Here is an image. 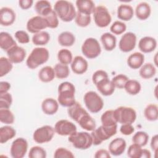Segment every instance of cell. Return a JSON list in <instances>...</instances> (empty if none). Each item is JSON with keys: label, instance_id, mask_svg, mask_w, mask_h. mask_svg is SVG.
Here are the masks:
<instances>
[{"label": "cell", "instance_id": "cell-1", "mask_svg": "<svg viewBox=\"0 0 158 158\" xmlns=\"http://www.w3.org/2000/svg\"><path fill=\"white\" fill-rule=\"evenodd\" d=\"M75 88L73 84L69 81H64L58 86L57 101L63 106L69 107L75 102Z\"/></svg>", "mask_w": 158, "mask_h": 158}, {"label": "cell", "instance_id": "cell-2", "mask_svg": "<svg viewBox=\"0 0 158 158\" xmlns=\"http://www.w3.org/2000/svg\"><path fill=\"white\" fill-rule=\"evenodd\" d=\"M54 10L58 17L65 22H69L75 19L77 11L73 4L68 1H57L54 6Z\"/></svg>", "mask_w": 158, "mask_h": 158}, {"label": "cell", "instance_id": "cell-3", "mask_svg": "<svg viewBox=\"0 0 158 158\" xmlns=\"http://www.w3.org/2000/svg\"><path fill=\"white\" fill-rule=\"evenodd\" d=\"M49 58V51L43 47H37L31 51L26 60L27 66L30 69H35L46 63Z\"/></svg>", "mask_w": 158, "mask_h": 158}, {"label": "cell", "instance_id": "cell-4", "mask_svg": "<svg viewBox=\"0 0 158 158\" xmlns=\"http://www.w3.org/2000/svg\"><path fill=\"white\" fill-rule=\"evenodd\" d=\"M117 125L111 127L101 125L91 131V135L93 138V144L99 145L103 141L107 140L117 133Z\"/></svg>", "mask_w": 158, "mask_h": 158}, {"label": "cell", "instance_id": "cell-5", "mask_svg": "<svg viewBox=\"0 0 158 158\" xmlns=\"http://www.w3.org/2000/svg\"><path fill=\"white\" fill-rule=\"evenodd\" d=\"M68 140L74 148L78 149L85 150L93 145L92 136L86 131H76L69 136Z\"/></svg>", "mask_w": 158, "mask_h": 158}, {"label": "cell", "instance_id": "cell-6", "mask_svg": "<svg viewBox=\"0 0 158 158\" xmlns=\"http://www.w3.org/2000/svg\"><path fill=\"white\" fill-rule=\"evenodd\" d=\"M85 106L91 113H98L102 110L104 106V101L102 98L95 91L86 92L83 97Z\"/></svg>", "mask_w": 158, "mask_h": 158}, {"label": "cell", "instance_id": "cell-7", "mask_svg": "<svg viewBox=\"0 0 158 158\" xmlns=\"http://www.w3.org/2000/svg\"><path fill=\"white\" fill-rule=\"evenodd\" d=\"M114 112L117 123L132 124L136 120V112L132 107L120 106L115 109Z\"/></svg>", "mask_w": 158, "mask_h": 158}, {"label": "cell", "instance_id": "cell-8", "mask_svg": "<svg viewBox=\"0 0 158 158\" xmlns=\"http://www.w3.org/2000/svg\"><path fill=\"white\" fill-rule=\"evenodd\" d=\"M81 52L88 59H94L101 52V48L99 41L94 38H88L81 46Z\"/></svg>", "mask_w": 158, "mask_h": 158}, {"label": "cell", "instance_id": "cell-9", "mask_svg": "<svg viewBox=\"0 0 158 158\" xmlns=\"http://www.w3.org/2000/svg\"><path fill=\"white\" fill-rule=\"evenodd\" d=\"M93 14L95 24L100 28L106 27L111 22L112 17L110 12L104 6H96Z\"/></svg>", "mask_w": 158, "mask_h": 158}, {"label": "cell", "instance_id": "cell-10", "mask_svg": "<svg viewBox=\"0 0 158 158\" xmlns=\"http://www.w3.org/2000/svg\"><path fill=\"white\" fill-rule=\"evenodd\" d=\"M55 133L52 127L46 125L37 128L33 133V138L36 143L43 144L51 141Z\"/></svg>", "mask_w": 158, "mask_h": 158}, {"label": "cell", "instance_id": "cell-11", "mask_svg": "<svg viewBox=\"0 0 158 158\" xmlns=\"http://www.w3.org/2000/svg\"><path fill=\"white\" fill-rule=\"evenodd\" d=\"M27 150V141L23 138H18L12 143L10 153L13 158H22L25 156Z\"/></svg>", "mask_w": 158, "mask_h": 158}, {"label": "cell", "instance_id": "cell-12", "mask_svg": "<svg viewBox=\"0 0 158 158\" xmlns=\"http://www.w3.org/2000/svg\"><path fill=\"white\" fill-rule=\"evenodd\" d=\"M54 128L55 132L60 136H70L77 130L76 125L73 122L65 119L58 120Z\"/></svg>", "mask_w": 158, "mask_h": 158}, {"label": "cell", "instance_id": "cell-13", "mask_svg": "<svg viewBox=\"0 0 158 158\" xmlns=\"http://www.w3.org/2000/svg\"><path fill=\"white\" fill-rule=\"evenodd\" d=\"M136 44V36L134 33L127 32L121 37L118 47L121 51L123 52H128L131 51Z\"/></svg>", "mask_w": 158, "mask_h": 158}, {"label": "cell", "instance_id": "cell-14", "mask_svg": "<svg viewBox=\"0 0 158 158\" xmlns=\"http://www.w3.org/2000/svg\"><path fill=\"white\" fill-rule=\"evenodd\" d=\"M48 28L45 19L40 15H36L30 18L27 23V29L31 33H37Z\"/></svg>", "mask_w": 158, "mask_h": 158}, {"label": "cell", "instance_id": "cell-15", "mask_svg": "<svg viewBox=\"0 0 158 158\" xmlns=\"http://www.w3.org/2000/svg\"><path fill=\"white\" fill-rule=\"evenodd\" d=\"M9 59L13 64H19L23 62L26 57V51L17 45L10 48L6 52Z\"/></svg>", "mask_w": 158, "mask_h": 158}, {"label": "cell", "instance_id": "cell-16", "mask_svg": "<svg viewBox=\"0 0 158 158\" xmlns=\"http://www.w3.org/2000/svg\"><path fill=\"white\" fill-rule=\"evenodd\" d=\"M127 146L125 140L122 138H116L114 139L109 144V152L114 156L122 155Z\"/></svg>", "mask_w": 158, "mask_h": 158}, {"label": "cell", "instance_id": "cell-17", "mask_svg": "<svg viewBox=\"0 0 158 158\" xmlns=\"http://www.w3.org/2000/svg\"><path fill=\"white\" fill-rule=\"evenodd\" d=\"M16 15L14 10L10 7H4L0 10V23L2 26H10L14 23Z\"/></svg>", "mask_w": 158, "mask_h": 158}, {"label": "cell", "instance_id": "cell-18", "mask_svg": "<svg viewBox=\"0 0 158 158\" xmlns=\"http://www.w3.org/2000/svg\"><path fill=\"white\" fill-rule=\"evenodd\" d=\"M70 64L73 72L78 75H81L85 73L88 68L87 60L81 56H75Z\"/></svg>", "mask_w": 158, "mask_h": 158}, {"label": "cell", "instance_id": "cell-19", "mask_svg": "<svg viewBox=\"0 0 158 158\" xmlns=\"http://www.w3.org/2000/svg\"><path fill=\"white\" fill-rule=\"evenodd\" d=\"M157 47L156 40L151 36H144L138 43V48L143 53H149L156 49Z\"/></svg>", "mask_w": 158, "mask_h": 158}, {"label": "cell", "instance_id": "cell-20", "mask_svg": "<svg viewBox=\"0 0 158 158\" xmlns=\"http://www.w3.org/2000/svg\"><path fill=\"white\" fill-rule=\"evenodd\" d=\"M41 109L46 115H54L59 109V102L53 98H46L44 99L41 103Z\"/></svg>", "mask_w": 158, "mask_h": 158}, {"label": "cell", "instance_id": "cell-21", "mask_svg": "<svg viewBox=\"0 0 158 158\" xmlns=\"http://www.w3.org/2000/svg\"><path fill=\"white\" fill-rule=\"evenodd\" d=\"M117 17L123 21L130 20L134 15L133 7L127 4H122L117 8Z\"/></svg>", "mask_w": 158, "mask_h": 158}, {"label": "cell", "instance_id": "cell-22", "mask_svg": "<svg viewBox=\"0 0 158 158\" xmlns=\"http://www.w3.org/2000/svg\"><path fill=\"white\" fill-rule=\"evenodd\" d=\"M98 90L103 96H109L112 95L115 91V86L112 81L108 78H106L96 85Z\"/></svg>", "mask_w": 158, "mask_h": 158}, {"label": "cell", "instance_id": "cell-23", "mask_svg": "<svg viewBox=\"0 0 158 158\" xmlns=\"http://www.w3.org/2000/svg\"><path fill=\"white\" fill-rule=\"evenodd\" d=\"M128 65L133 69H139L144 62V56L139 52H135L130 54L127 59Z\"/></svg>", "mask_w": 158, "mask_h": 158}, {"label": "cell", "instance_id": "cell-24", "mask_svg": "<svg viewBox=\"0 0 158 158\" xmlns=\"http://www.w3.org/2000/svg\"><path fill=\"white\" fill-rule=\"evenodd\" d=\"M151 13V7L146 2H141L136 7L135 15L136 17L141 20H144L148 19Z\"/></svg>", "mask_w": 158, "mask_h": 158}, {"label": "cell", "instance_id": "cell-25", "mask_svg": "<svg viewBox=\"0 0 158 158\" xmlns=\"http://www.w3.org/2000/svg\"><path fill=\"white\" fill-rule=\"evenodd\" d=\"M75 4L78 12L90 15L96 7L94 2L91 0H77Z\"/></svg>", "mask_w": 158, "mask_h": 158}, {"label": "cell", "instance_id": "cell-26", "mask_svg": "<svg viewBox=\"0 0 158 158\" xmlns=\"http://www.w3.org/2000/svg\"><path fill=\"white\" fill-rule=\"evenodd\" d=\"M17 45L13 37L7 32L2 31L0 33V47L7 52L12 47Z\"/></svg>", "mask_w": 158, "mask_h": 158}, {"label": "cell", "instance_id": "cell-27", "mask_svg": "<svg viewBox=\"0 0 158 158\" xmlns=\"http://www.w3.org/2000/svg\"><path fill=\"white\" fill-rule=\"evenodd\" d=\"M101 41L106 51H111L116 47L117 38L112 33L106 32L101 36Z\"/></svg>", "mask_w": 158, "mask_h": 158}, {"label": "cell", "instance_id": "cell-28", "mask_svg": "<svg viewBox=\"0 0 158 158\" xmlns=\"http://www.w3.org/2000/svg\"><path fill=\"white\" fill-rule=\"evenodd\" d=\"M67 112L69 116L75 122H77L78 119L83 114L86 113L87 111L82 107V106L79 102L76 101L72 106L68 107Z\"/></svg>", "mask_w": 158, "mask_h": 158}, {"label": "cell", "instance_id": "cell-29", "mask_svg": "<svg viewBox=\"0 0 158 158\" xmlns=\"http://www.w3.org/2000/svg\"><path fill=\"white\" fill-rule=\"evenodd\" d=\"M80 126L84 130L92 131L96 128V122L93 118V117L88 114L87 112L85 114H83L77 121V122Z\"/></svg>", "mask_w": 158, "mask_h": 158}, {"label": "cell", "instance_id": "cell-30", "mask_svg": "<svg viewBox=\"0 0 158 158\" xmlns=\"http://www.w3.org/2000/svg\"><path fill=\"white\" fill-rule=\"evenodd\" d=\"M56 77L54 68L51 66H44L38 72V78L40 81L44 83H48L52 81Z\"/></svg>", "mask_w": 158, "mask_h": 158}, {"label": "cell", "instance_id": "cell-31", "mask_svg": "<svg viewBox=\"0 0 158 158\" xmlns=\"http://www.w3.org/2000/svg\"><path fill=\"white\" fill-rule=\"evenodd\" d=\"M57 40L60 46L70 47L74 44L75 42V36L70 31H63L59 35Z\"/></svg>", "mask_w": 158, "mask_h": 158}, {"label": "cell", "instance_id": "cell-32", "mask_svg": "<svg viewBox=\"0 0 158 158\" xmlns=\"http://www.w3.org/2000/svg\"><path fill=\"white\" fill-rule=\"evenodd\" d=\"M35 10L36 12L41 17H45L52 10L51 3L46 0L38 1L35 5Z\"/></svg>", "mask_w": 158, "mask_h": 158}, {"label": "cell", "instance_id": "cell-33", "mask_svg": "<svg viewBox=\"0 0 158 158\" xmlns=\"http://www.w3.org/2000/svg\"><path fill=\"white\" fill-rule=\"evenodd\" d=\"M16 135L15 130L9 125H5L0 128V143H6Z\"/></svg>", "mask_w": 158, "mask_h": 158}, {"label": "cell", "instance_id": "cell-34", "mask_svg": "<svg viewBox=\"0 0 158 158\" xmlns=\"http://www.w3.org/2000/svg\"><path fill=\"white\" fill-rule=\"evenodd\" d=\"M156 68L151 63H146L139 68V74L144 79H149L155 76Z\"/></svg>", "mask_w": 158, "mask_h": 158}, {"label": "cell", "instance_id": "cell-35", "mask_svg": "<svg viewBox=\"0 0 158 158\" xmlns=\"http://www.w3.org/2000/svg\"><path fill=\"white\" fill-rule=\"evenodd\" d=\"M32 42L36 46H44L48 43L50 40V35L45 31H41L33 35Z\"/></svg>", "mask_w": 158, "mask_h": 158}, {"label": "cell", "instance_id": "cell-36", "mask_svg": "<svg viewBox=\"0 0 158 158\" xmlns=\"http://www.w3.org/2000/svg\"><path fill=\"white\" fill-rule=\"evenodd\" d=\"M101 121L102 125L105 127H111L117 125L114 110H107L105 111L101 117Z\"/></svg>", "mask_w": 158, "mask_h": 158}, {"label": "cell", "instance_id": "cell-37", "mask_svg": "<svg viewBox=\"0 0 158 158\" xmlns=\"http://www.w3.org/2000/svg\"><path fill=\"white\" fill-rule=\"evenodd\" d=\"M145 118L151 122H154L158 118V107L155 104H148L144 110Z\"/></svg>", "mask_w": 158, "mask_h": 158}, {"label": "cell", "instance_id": "cell-38", "mask_svg": "<svg viewBox=\"0 0 158 158\" xmlns=\"http://www.w3.org/2000/svg\"><path fill=\"white\" fill-rule=\"evenodd\" d=\"M124 89L128 94L136 95L140 92L141 86L140 83L136 80H128L124 86Z\"/></svg>", "mask_w": 158, "mask_h": 158}, {"label": "cell", "instance_id": "cell-39", "mask_svg": "<svg viewBox=\"0 0 158 158\" xmlns=\"http://www.w3.org/2000/svg\"><path fill=\"white\" fill-rule=\"evenodd\" d=\"M56 77L59 79H64L69 77L70 74V69L67 65L57 63L54 67Z\"/></svg>", "mask_w": 158, "mask_h": 158}, {"label": "cell", "instance_id": "cell-40", "mask_svg": "<svg viewBox=\"0 0 158 158\" xmlns=\"http://www.w3.org/2000/svg\"><path fill=\"white\" fill-rule=\"evenodd\" d=\"M57 59L59 63L68 65L73 60L72 53L67 49H62L58 51Z\"/></svg>", "mask_w": 158, "mask_h": 158}, {"label": "cell", "instance_id": "cell-41", "mask_svg": "<svg viewBox=\"0 0 158 158\" xmlns=\"http://www.w3.org/2000/svg\"><path fill=\"white\" fill-rule=\"evenodd\" d=\"M12 62L6 57L0 58V77H2L9 73L13 67Z\"/></svg>", "mask_w": 158, "mask_h": 158}, {"label": "cell", "instance_id": "cell-42", "mask_svg": "<svg viewBox=\"0 0 158 158\" xmlns=\"http://www.w3.org/2000/svg\"><path fill=\"white\" fill-rule=\"evenodd\" d=\"M149 140V135L145 131H139L133 135L132 141L133 143L137 144L143 147L147 144Z\"/></svg>", "mask_w": 158, "mask_h": 158}, {"label": "cell", "instance_id": "cell-43", "mask_svg": "<svg viewBox=\"0 0 158 158\" xmlns=\"http://www.w3.org/2000/svg\"><path fill=\"white\" fill-rule=\"evenodd\" d=\"M15 117L9 109H0V121L1 122L10 125L14 122Z\"/></svg>", "mask_w": 158, "mask_h": 158}, {"label": "cell", "instance_id": "cell-44", "mask_svg": "<svg viewBox=\"0 0 158 158\" xmlns=\"http://www.w3.org/2000/svg\"><path fill=\"white\" fill-rule=\"evenodd\" d=\"M91 21L90 15L81 13L78 11L77 12V14L75 18V22L76 24L80 27H86L88 26Z\"/></svg>", "mask_w": 158, "mask_h": 158}, {"label": "cell", "instance_id": "cell-45", "mask_svg": "<svg viewBox=\"0 0 158 158\" xmlns=\"http://www.w3.org/2000/svg\"><path fill=\"white\" fill-rule=\"evenodd\" d=\"M44 18L46 21L48 28H56L58 27L59 25L58 16L54 9H52L48 14H47L45 17H44Z\"/></svg>", "mask_w": 158, "mask_h": 158}, {"label": "cell", "instance_id": "cell-46", "mask_svg": "<svg viewBox=\"0 0 158 158\" xmlns=\"http://www.w3.org/2000/svg\"><path fill=\"white\" fill-rule=\"evenodd\" d=\"M28 157L30 158H46V151L40 146H33L30 149Z\"/></svg>", "mask_w": 158, "mask_h": 158}, {"label": "cell", "instance_id": "cell-47", "mask_svg": "<svg viewBox=\"0 0 158 158\" xmlns=\"http://www.w3.org/2000/svg\"><path fill=\"white\" fill-rule=\"evenodd\" d=\"M126 29L127 26L125 23L119 20L115 21L110 27V30L111 33L113 35L114 34L117 35H119L123 33V32L125 31Z\"/></svg>", "mask_w": 158, "mask_h": 158}, {"label": "cell", "instance_id": "cell-48", "mask_svg": "<svg viewBox=\"0 0 158 158\" xmlns=\"http://www.w3.org/2000/svg\"><path fill=\"white\" fill-rule=\"evenodd\" d=\"M128 80V78L125 75L118 74L113 77L111 81L114 84L115 88L118 89H123L124 88V86Z\"/></svg>", "mask_w": 158, "mask_h": 158}, {"label": "cell", "instance_id": "cell-49", "mask_svg": "<svg viewBox=\"0 0 158 158\" xmlns=\"http://www.w3.org/2000/svg\"><path fill=\"white\" fill-rule=\"evenodd\" d=\"M12 103V97L9 92L0 94V109H9Z\"/></svg>", "mask_w": 158, "mask_h": 158}, {"label": "cell", "instance_id": "cell-50", "mask_svg": "<svg viewBox=\"0 0 158 158\" xmlns=\"http://www.w3.org/2000/svg\"><path fill=\"white\" fill-rule=\"evenodd\" d=\"M141 146L137 144L133 143L128 149L127 156L130 158H141Z\"/></svg>", "mask_w": 158, "mask_h": 158}, {"label": "cell", "instance_id": "cell-51", "mask_svg": "<svg viewBox=\"0 0 158 158\" xmlns=\"http://www.w3.org/2000/svg\"><path fill=\"white\" fill-rule=\"evenodd\" d=\"M73 154L65 148H58L54 153L55 158H73Z\"/></svg>", "mask_w": 158, "mask_h": 158}, {"label": "cell", "instance_id": "cell-52", "mask_svg": "<svg viewBox=\"0 0 158 158\" xmlns=\"http://www.w3.org/2000/svg\"><path fill=\"white\" fill-rule=\"evenodd\" d=\"M108 78H109L108 74L106 71L102 70H96L95 72H94V73L93 74L92 81H93V83L95 85H96L101 81Z\"/></svg>", "mask_w": 158, "mask_h": 158}, {"label": "cell", "instance_id": "cell-53", "mask_svg": "<svg viewBox=\"0 0 158 158\" xmlns=\"http://www.w3.org/2000/svg\"><path fill=\"white\" fill-rule=\"evenodd\" d=\"M15 38L19 43L21 44H27L30 42L28 34L23 30H18L15 33Z\"/></svg>", "mask_w": 158, "mask_h": 158}, {"label": "cell", "instance_id": "cell-54", "mask_svg": "<svg viewBox=\"0 0 158 158\" xmlns=\"http://www.w3.org/2000/svg\"><path fill=\"white\" fill-rule=\"evenodd\" d=\"M135 131V128L132 124L124 123L122 124L120 128V131L124 135H130Z\"/></svg>", "mask_w": 158, "mask_h": 158}, {"label": "cell", "instance_id": "cell-55", "mask_svg": "<svg viewBox=\"0 0 158 158\" xmlns=\"http://www.w3.org/2000/svg\"><path fill=\"white\" fill-rule=\"evenodd\" d=\"M95 158H110V155L109 152L106 149H101L98 150L94 156Z\"/></svg>", "mask_w": 158, "mask_h": 158}, {"label": "cell", "instance_id": "cell-56", "mask_svg": "<svg viewBox=\"0 0 158 158\" xmlns=\"http://www.w3.org/2000/svg\"><path fill=\"white\" fill-rule=\"evenodd\" d=\"M33 3V0H20L19 1V7L23 9V10H27L30 9Z\"/></svg>", "mask_w": 158, "mask_h": 158}, {"label": "cell", "instance_id": "cell-57", "mask_svg": "<svg viewBox=\"0 0 158 158\" xmlns=\"http://www.w3.org/2000/svg\"><path fill=\"white\" fill-rule=\"evenodd\" d=\"M151 148L152 150L154 152L155 154L157 153L158 149V136L157 135H155L153 136L151 140Z\"/></svg>", "mask_w": 158, "mask_h": 158}, {"label": "cell", "instance_id": "cell-58", "mask_svg": "<svg viewBox=\"0 0 158 158\" xmlns=\"http://www.w3.org/2000/svg\"><path fill=\"white\" fill-rule=\"evenodd\" d=\"M10 84L7 81H1L0 82V94L7 93L10 88Z\"/></svg>", "mask_w": 158, "mask_h": 158}, {"label": "cell", "instance_id": "cell-59", "mask_svg": "<svg viewBox=\"0 0 158 158\" xmlns=\"http://www.w3.org/2000/svg\"><path fill=\"white\" fill-rule=\"evenodd\" d=\"M151 157V152L146 149H142L141 158H150Z\"/></svg>", "mask_w": 158, "mask_h": 158}]
</instances>
